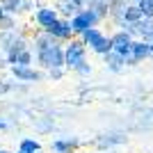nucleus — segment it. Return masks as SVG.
<instances>
[{
  "instance_id": "f257e3e1",
  "label": "nucleus",
  "mask_w": 153,
  "mask_h": 153,
  "mask_svg": "<svg viewBox=\"0 0 153 153\" xmlns=\"http://www.w3.org/2000/svg\"><path fill=\"white\" fill-rule=\"evenodd\" d=\"M39 57L46 66H59L62 64V51H59L57 46H41L39 48Z\"/></svg>"
},
{
  "instance_id": "f03ea898",
  "label": "nucleus",
  "mask_w": 153,
  "mask_h": 153,
  "mask_svg": "<svg viewBox=\"0 0 153 153\" xmlns=\"http://www.w3.org/2000/svg\"><path fill=\"white\" fill-rule=\"evenodd\" d=\"M85 39H87V44L94 46V51H98V53H108L110 48H112V39H110V41L103 39L96 30H85Z\"/></svg>"
},
{
  "instance_id": "7ed1b4c3",
  "label": "nucleus",
  "mask_w": 153,
  "mask_h": 153,
  "mask_svg": "<svg viewBox=\"0 0 153 153\" xmlns=\"http://www.w3.org/2000/svg\"><path fill=\"white\" fill-rule=\"evenodd\" d=\"M112 48H114L117 53H121V55H128V53L133 51V41H130L128 34H117V37L112 39Z\"/></svg>"
},
{
  "instance_id": "20e7f679",
  "label": "nucleus",
  "mask_w": 153,
  "mask_h": 153,
  "mask_svg": "<svg viewBox=\"0 0 153 153\" xmlns=\"http://www.w3.org/2000/svg\"><path fill=\"white\" fill-rule=\"evenodd\" d=\"M66 62L71 66H80L82 64V46L80 44H71V48L66 51Z\"/></svg>"
},
{
  "instance_id": "39448f33",
  "label": "nucleus",
  "mask_w": 153,
  "mask_h": 153,
  "mask_svg": "<svg viewBox=\"0 0 153 153\" xmlns=\"http://www.w3.org/2000/svg\"><path fill=\"white\" fill-rule=\"evenodd\" d=\"M96 21V14H82V16H78L76 21H73V25H71V30H78V32H85L87 27H89V23H94Z\"/></svg>"
},
{
  "instance_id": "423d86ee",
  "label": "nucleus",
  "mask_w": 153,
  "mask_h": 153,
  "mask_svg": "<svg viewBox=\"0 0 153 153\" xmlns=\"http://www.w3.org/2000/svg\"><path fill=\"white\" fill-rule=\"evenodd\" d=\"M14 76H16V78H23V80H39V73L25 69V66H14Z\"/></svg>"
},
{
  "instance_id": "0eeeda50",
  "label": "nucleus",
  "mask_w": 153,
  "mask_h": 153,
  "mask_svg": "<svg viewBox=\"0 0 153 153\" xmlns=\"http://www.w3.org/2000/svg\"><path fill=\"white\" fill-rule=\"evenodd\" d=\"M149 53H151V48H149L146 44H133V55H135V59L146 57Z\"/></svg>"
},
{
  "instance_id": "6e6552de",
  "label": "nucleus",
  "mask_w": 153,
  "mask_h": 153,
  "mask_svg": "<svg viewBox=\"0 0 153 153\" xmlns=\"http://www.w3.org/2000/svg\"><path fill=\"white\" fill-rule=\"evenodd\" d=\"M48 30L53 32V34H57V37H66V34H69V25H64V23H57V21H55V23H53V25H48Z\"/></svg>"
},
{
  "instance_id": "1a4fd4ad",
  "label": "nucleus",
  "mask_w": 153,
  "mask_h": 153,
  "mask_svg": "<svg viewBox=\"0 0 153 153\" xmlns=\"http://www.w3.org/2000/svg\"><path fill=\"white\" fill-rule=\"evenodd\" d=\"M39 23H44V25H53V23H55V14H53L51 9L39 12Z\"/></svg>"
},
{
  "instance_id": "9d476101",
  "label": "nucleus",
  "mask_w": 153,
  "mask_h": 153,
  "mask_svg": "<svg viewBox=\"0 0 153 153\" xmlns=\"http://www.w3.org/2000/svg\"><path fill=\"white\" fill-rule=\"evenodd\" d=\"M140 9L146 16H153V0H140Z\"/></svg>"
},
{
  "instance_id": "9b49d317",
  "label": "nucleus",
  "mask_w": 153,
  "mask_h": 153,
  "mask_svg": "<svg viewBox=\"0 0 153 153\" xmlns=\"http://www.w3.org/2000/svg\"><path fill=\"white\" fill-rule=\"evenodd\" d=\"M137 30H140L144 37H153V21H146V23H142Z\"/></svg>"
},
{
  "instance_id": "f8f14e48",
  "label": "nucleus",
  "mask_w": 153,
  "mask_h": 153,
  "mask_svg": "<svg viewBox=\"0 0 153 153\" xmlns=\"http://www.w3.org/2000/svg\"><path fill=\"white\" fill-rule=\"evenodd\" d=\"M108 64L117 71L119 66H121V53H117V55H108Z\"/></svg>"
},
{
  "instance_id": "ddd939ff",
  "label": "nucleus",
  "mask_w": 153,
  "mask_h": 153,
  "mask_svg": "<svg viewBox=\"0 0 153 153\" xmlns=\"http://www.w3.org/2000/svg\"><path fill=\"white\" fill-rule=\"evenodd\" d=\"M142 14H144L142 9H137V7H130V9L126 12V19H128V21H137V19L142 16Z\"/></svg>"
},
{
  "instance_id": "4468645a",
  "label": "nucleus",
  "mask_w": 153,
  "mask_h": 153,
  "mask_svg": "<svg viewBox=\"0 0 153 153\" xmlns=\"http://www.w3.org/2000/svg\"><path fill=\"white\" fill-rule=\"evenodd\" d=\"M21 149H23V151H27V153H34V151L39 149V144H37V142H32V140H25L23 144H21Z\"/></svg>"
},
{
  "instance_id": "2eb2a0df",
  "label": "nucleus",
  "mask_w": 153,
  "mask_h": 153,
  "mask_svg": "<svg viewBox=\"0 0 153 153\" xmlns=\"http://www.w3.org/2000/svg\"><path fill=\"white\" fill-rule=\"evenodd\" d=\"M5 5H7V7H19V0H7Z\"/></svg>"
},
{
  "instance_id": "dca6fc26",
  "label": "nucleus",
  "mask_w": 153,
  "mask_h": 153,
  "mask_svg": "<svg viewBox=\"0 0 153 153\" xmlns=\"http://www.w3.org/2000/svg\"><path fill=\"white\" fill-rule=\"evenodd\" d=\"M5 91H7V87H5V85H0V94H5Z\"/></svg>"
},
{
  "instance_id": "f3484780",
  "label": "nucleus",
  "mask_w": 153,
  "mask_h": 153,
  "mask_svg": "<svg viewBox=\"0 0 153 153\" xmlns=\"http://www.w3.org/2000/svg\"><path fill=\"white\" fill-rule=\"evenodd\" d=\"M2 126H5V123H2V121H0V128H2Z\"/></svg>"
},
{
  "instance_id": "a211bd4d",
  "label": "nucleus",
  "mask_w": 153,
  "mask_h": 153,
  "mask_svg": "<svg viewBox=\"0 0 153 153\" xmlns=\"http://www.w3.org/2000/svg\"><path fill=\"white\" fill-rule=\"evenodd\" d=\"M21 153H27V151H23V149H21Z\"/></svg>"
},
{
  "instance_id": "6ab92c4d",
  "label": "nucleus",
  "mask_w": 153,
  "mask_h": 153,
  "mask_svg": "<svg viewBox=\"0 0 153 153\" xmlns=\"http://www.w3.org/2000/svg\"><path fill=\"white\" fill-rule=\"evenodd\" d=\"M0 153H7V151H0Z\"/></svg>"
},
{
  "instance_id": "aec40b11",
  "label": "nucleus",
  "mask_w": 153,
  "mask_h": 153,
  "mask_svg": "<svg viewBox=\"0 0 153 153\" xmlns=\"http://www.w3.org/2000/svg\"><path fill=\"white\" fill-rule=\"evenodd\" d=\"M0 14H2V12H0Z\"/></svg>"
}]
</instances>
